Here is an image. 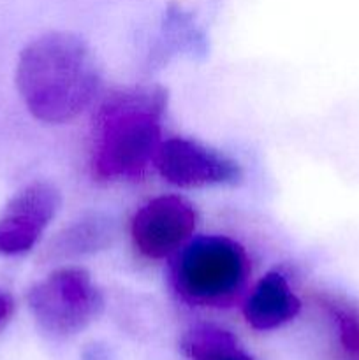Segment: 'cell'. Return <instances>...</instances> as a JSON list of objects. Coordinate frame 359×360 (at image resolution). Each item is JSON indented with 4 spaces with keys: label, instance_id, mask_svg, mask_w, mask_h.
<instances>
[{
    "label": "cell",
    "instance_id": "cell-9",
    "mask_svg": "<svg viewBox=\"0 0 359 360\" xmlns=\"http://www.w3.org/2000/svg\"><path fill=\"white\" fill-rule=\"evenodd\" d=\"M113 225L101 214L83 218L70 227L63 229L51 241L46 253L49 259H73L99 252L111 243Z\"/></svg>",
    "mask_w": 359,
    "mask_h": 360
},
{
    "label": "cell",
    "instance_id": "cell-8",
    "mask_svg": "<svg viewBox=\"0 0 359 360\" xmlns=\"http://www.w3.org/2000/svg\"><path fill=\"white\" fill-rule=\"evenodd\" d=\"M301 302L280 273H267L259 280L245 304V319L256 330H271L291 322Z\"/></svg>",
    "mask_w": 359,
    "mask_h": 360
},
{
    "label": "cell",
    "instance_id": "cell-1",
    "mask_svg": "<svg viewBox=\"0 0 359 360\" xmlns=\"http://www.w3.org/2000/svg\"><path fill=\"white\" fill-rule=\"evenodd\" d=\"M99 84L101 67L94 49L73 32L41 35L18 58V94L39 122H73L94 101Z\"/></svg>",
    "mask_w": 359,
    "mask_h": 360
},
{
    "label": "cell",
    "instance_id": "cell-12",
    "mask_svg": "<svg viewBox=\"0 0 359 360\" xmlns=\"http://www.w3.org/2000/svg\"><path fill=\"white\" fill-rule=\"evenodd\" d=\"M14 313V301L6 290H0V329L11 320Z\"/></svg>",
    "mask_w": 359,
    "mask_h": 360
},
{
    "label": "cell",
    "instance_id": "cell-7",
    "mask_svg": "<svg viewBox=\"0 0 359 360\" xmlns=\"http://www.w3.org/2000/svg\"><path fill=\"white\" fill-rule=\"evenodd\" d=\"M60 193L44 181L32 183L16 193L0 211V257L27 253L58 211Z\"/></svg>",
    "mask_w": 359,
    "mask_h": 360
},
{
    "label": "cell",
    "instance_id": "cell-6",
    "mask_svg": "<svg viewBox=\"0 0 359 360\" xmlns=\"http://www.w3.org/2000/svg\"><path fill=\"white\" fill-rule=\"evenodd\" d=\"M197 211L180 195H160L144 204L132 218L130 234L134 246L143 257L164 259L192 236Z\"/></svg>",
    "mask_w": 359,
    "mask_h": 360
},
{
    "label": "cell",
    "instance_id": "cell-10",
    "mask_svg": "<svg viewBox=\"0 0 359 360\" xmlns=\"http://www.w3.org/2000/svg\"><path fill=\"white\" fill-rule=\"evenodd\" d=\"M182 350L189 360H256L239 345L238 338L215 326H197L182 338Z\"/></svg>",
    "mask_w": 359,
    "mask_h": 360
},
{
    "label": "cell",
    "instance_id": "cell-11",
    "mask_svg": "<svg viewBox=\"0 0 359 360\" xmlns=\"http://www.w3.org/2000/svg\"><path fill=\"white\" fill-rule=\"evenodd\" d=\"M81 360H113L108 348L101 343L88 345L81 354Z\"/></svg>",
    "mask_w": 359,
    "mask_h": 360
},
{
    "label": "cell",
    "instance_id": "cell-4",
    "mask_svg": "<svg viewBox=\"0 0 359 360\" xmlns=\"http://www.w3.org/2000/svg\"><path fill=\"white\" fill-rule=\"evenodd\" d=\"M32 316L44 333L70 338L87 329L104 309V299L88 271L60 267L27 294Z\"/></svg>",
    "mask_w": 359,
    "mask_h": 360
},
{
    "label": "cell",
    "instance_id": "cell-3",
    "mask_svg": "<svg viewBox=\"0 0 359 360\" xmlns=\"http://www.w3.org/2000/svg\"><path fill=\"white\" fill-rule=\"evenodd\" d=\"M248 269V257L238 243L224 236H203L176 257L172 283L190 304L224 306L239 294Z\"/></svg>",
    "mask_w": 359,
    "mask_h": 360
},
{
    "label": "cell",
    "instance_id": "cell-5",
    "mask_svg": "<svg viewBox=\"0 0 359 360\" xmlns=\"http://www.w3.org/2000/svg\"><path fill=\"white\" fill-rule=\"evenodd\" d=\"M153 162L162 178L180 188L234 186L243 179V169L238 162L183 137L160 143Z\"/></svg>",
    "mask_w": 359,
    "mask_h": 360
},
{
    "label": "cell",
    "instance_id": "cell-2",
    "mask_svg": "<svg viewBox=\"0 0 359 360\" xmlns=\"http://www.w3.org/2000/svg\"><path fill=\"white\" fill-rule=\"evenodd\" d=\"M168 91L157 84L113 91L94 116L92 171L101 181L139 178L160 146Z\"/></svg>",
    "mask_w": 359,
    "mask_h": 360
}]
</instances>
